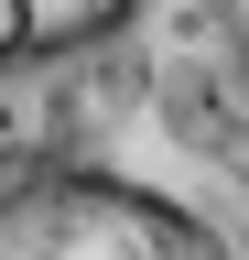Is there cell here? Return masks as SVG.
<instances>
[{
    "label": "cell",
    "instance_id": "cell-1",
    "mask_svg": "<svg viewBox=\"0 0 249 260\" xmlns=\"http://www.w3.org/2000/svg\"><path fill=\"white\" fill-rule=\"evenodd\" d=\"M0 260H238L184 195L87 162H22L0 174Z\"/></svg>",
    "mask_w": 249,
    "mask_h": 260
},
{
    "label": "cell",
    "instance_id": "cell-3",
    "mask_svg": "<svg viewBox=\"0 0 249 260\" xmlns=\"http://www.w3.org/2000/svg\"><path fill=\"white\" fill-rule=\"evenodd\" d=\"M217 44H228V54L249 65V0H217Z\"/></svg>",
    "mask_w": 249,
    "mask_h": 260
},
{
    "label": "cell",
    "instance_id": "cell-4",
    "mask_svg": "<svg viewBox=\"0 0 249 260\" xmlns=\"http://www.w3.org/2000/svg\"><path fill=\"white\" fill-rule=\"evenodd\" d=\"M11 141H22V130H11V109H0V152H11Z\"/></svg>",
    "mask_w": 249,
    "mask_h": 260
},
{
    "label": "cell",
    "instance_id": "cell-2",
    "mask_svg": "<svg viewBox=\"0 0 249 260\" xmlns=\"http://www.w3.org/2000/svg\"><path fill=\"white\" fill-rule=\"evenodd\" d=\"M130 11V0H0V65H33L65 44H98V32Z\"/></svg>",
    "mask_w": 249,
    "mask_h": 260
}]
</instances>
